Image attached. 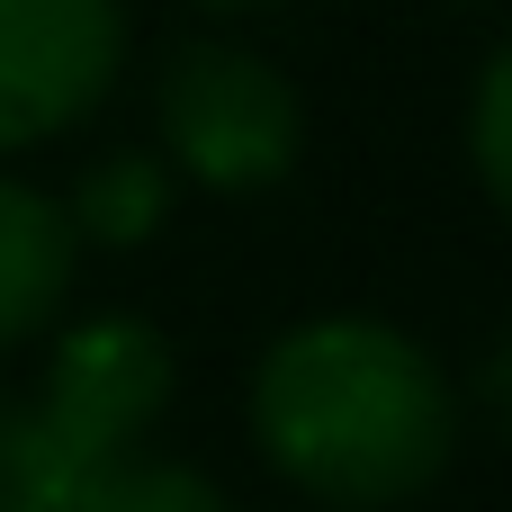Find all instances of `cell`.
Segmentation results:
<instances>
[{
    "instance_id": "cell-1",
    "label": "cell",
    "mask_w": 512,
    "mask_h": 512,
    "mask_svg": "<svg viewBox=\"0 0 512 512\" xmlns=\"http://www.w3.org/2000/svg\"><path fill=\"white\" fill-rule=\"evenodd\" d=\"M252 441L261 459L342 512L414 504L450 450H459V405L441 360L369 315H324L270 342L252 369Z\"/></svg>"
},
{
    "instance_id": "cell-2",
    "label": "cell",
    "mask_w": 512,
    "mask_h": 512,
    "mask_svg": "<svg viewBox=\"0 0 512 512\" xmlns=\"http://www.w3.org/2000/svg\"><path fill=\"white\" fill-rule=\"evenodd\" d=\"M171 342L135 315L63 333L36 405L0 414V512H81V495L162 423Z\"/></svg>"
},
{
    "instance_id": "cell-3",
    "label": "cell",
    "mask_w": 512,
    "mask_h": 512,
    "mask_svg": "<svg viewBox=\"0 0 512 512\" xmlns=\"http://www.w3.org/2000/svg\"><path fill=\"white\" fill-rule=\"evenodd\" d=\"M162 144L198 189L252 198V189H279L297 171L306 108H297L279 63H261L225 36H198L162 63Z\"/></svg>"
},
{
    "instance_id": "cell-4",
    "label": "cell",
    "mask_w": 512,
    "mask_h": 512,
    "mask_svg": "<svg viewBox=\"0 0 512 512\" xmlns=\"http://www.w3.org/2000/svg\"><path fill=\"white\" fill-rule=\"evenodd\" d=\"M126 63L117 0H0V153L81 126Z\"/></svg>"
},
{
    "instance_id": "cell-5",
    "label": "cell",
    "mask_w": 512,
    "mask_h": 512,
    "mask_svg": "<svg viewBox=\"0 0 512 512\" xmlns=\"http://www.w3.org/2000/svg\"><path fill=\"white\" fill-rule=\"evenodd\" d=\"M72 261H81L72 216L45 189L0 180V351H18L27 333L54 324V306L72 297Z\"/></svg>"
},
{
    "instance_id": "cell-6",
    "label": "cell",
    "mask_w": 512,
    "mask_h": 512,
    "mask_svg": "<svg viewBox=\"0 0 512 512\" xmlns=\"http://www.w3.org/2000/svg\"><path fill=\"white\" fill-rule=\"evenodd\" d=\"M63 216H72L81 243L135 252V243L162 234V216H171V162H153V153H108V162L81 171V189H72Z\"/></svg>"
},
{
    "instance_id": "cell-7",
    "label": "cell",
    "mask_w": 512,
    "mask_h": 512,
    "mask_svg": "<svg viewBox=\"0 0 512 512\" xmlns=\"http://www.w3.org/2000/svg\"><path fill=\"white\" fill-rule=\"evenodd\" d=\"M81 512H234L225 495H216V477L207 468H180V459H117L90 495H81Z\"/></svg>"
},
{
    "instance_id": "cell-8",
    "label": "cell",
    "mask_w": 512,
    "mask_h": 512,
    "mask_svg": "<svg viewBox=\"0 0 512 512\" xmlns=\"http://www.w3.org/2000/svg\"><path fill=\"white\" fill-rule=\"evenodd\" d=\"M468 153H477L486 198L512 216V36L495 45V63L477 72V99H468Z\"/></svg>"
},
{
    "instance_id": "cell-9",
    "label": "cell",
    "mask_w": 512,
    "mask_h": 512,
    "mask_svg": "<svg viewBox=\"0 0 512 512\" xmlns=\"http://www.w3.org/2000/svg\"><path fill=\"white\" fill-rule=\"evenodd\" d=\"M486 387H495V405H504V423H512V342L495 351V369H486Z\"/></svg>"
},
{
    "instance_id": "cell-10",
    "label": "cell",
    "mask_w": 512,
    "mask_h": 512,
    "mask_svg": "<svg viewBox=\"0 0 512 512\" xmlns=\"http://www.w3.org/2000/svg\"><path fill=\"white\" fill-rule=\"evenodd\" d=\"M198 9H270V0H198Z\"/></svg>"
}]
</instances>
